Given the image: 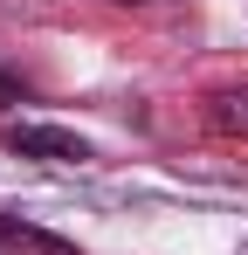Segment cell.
<instances>
[{"mask_svg":"<svg viewBox=\"0 0 248 255\" xmlns=\"http://www.w3.org/2000/svg\"><path fill=\"white\" fill-rule=\"evenodd\" d=\"M0 145L21 152V159H48V166H83L90 159V145H83L76 131H62V125H7Z\"/></svg>","mask_w":248,"mask_h":255,"instance_id":"obj_1","label":"cell"},{"mask_svg":"<svg viewBox=\"0 0 248 255\" xmlns=\"http://www.w3.org/2000/svg\"><path fill=\"white\" fill-rule=\"evenodd\" d=\"M0 255H83V249H69L62 235H48L21 214H0Z\"/></svg>","mask_w":248,"mask_h":255,"instance_id":"obj_2","label":"cell"},{"mask_svg":"<svg viewBox=\"0 0 248 255\" xmlns=\"http://www.w3.org/2000/svg\"><path fill=\"white\" fill-rule=\"evenodd\" d=\"M200 118L214 138H248V83H228V90H207Z\"/></svg>","mask_w":248,"mask_h":255,"instance_id":"obj_3","label":"cell"},{"mask_svg":"<svg viewBox=\"0 0 248 255\" xmlns=\"http://www.w3.org/2000/svg\"><path fill=\"white\" fill-rule=\"evenodd\" d=\"M14 97H28V90L14 83V76H0V111H7V104H14Z\"/></svg>","mask_w":248,"mask_h":255,"instance_id":"obj_4","label":"cell"},{"mask_svg":"<svg viewBox=\"0 0 248 255\" xmlns=\"http://www.w3.org/2000/svg\"><path fill=\"white\" fill-rule=\"evenodd\" d=\"M118 7H152V0H118Z\"/></svg>","mask_w":248,"mask_h":255,"instance_id":"obj_5","label":"cell"}]
</instances>
